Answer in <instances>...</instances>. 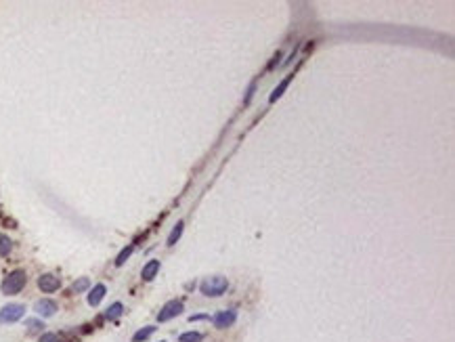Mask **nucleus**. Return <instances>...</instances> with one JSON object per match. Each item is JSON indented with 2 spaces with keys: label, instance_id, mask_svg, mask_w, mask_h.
Instances as JSON below:
<instances>
[{
  "label": "nucleus",
  "instance_id": "obj_1",
  "mask_svg": "<svg viewBox=\"0 0 455 342\" xmlns=\"http://www.w3.org/2000/svg\"><path fill=\"white\" fill-rule=\"evenodd\" d=\"M25 284H28V275H25V271L23 269H15V271H11L2 279L0 290H2L4 296H15V294H19V292L23 290Z\"/></svg>",
  "mask_w": 455,
  "mask_h": 342
},
{
  "label": "nucleus",
  "instance_id": "obj_2",
  "mask_svg": "<svg viewBox=\"0 0 455 342\" xmlns=\"http://www.w3.org/2000/svg\"><path fill=\"white\" fill-rule=\"evenodd\" d=\"M199 290H202V294L204 296H208V298H218L229 290V279L220 277V275H216V277H208V279L202 281Z\"/></svg>",
  "mask_w": 455,
  "mask_h": 342
},
{
  "label": "nucleus",
  "instance_id": "obj_3",
  "mask_svg": "<svg viewBox=\"0 0 455 342\" xmlns=\"http://www.w3.org/2000/svg\"><path fill=\"white\" fill-rule=\"evenodd\" d=\"M25 315V305L11 303L0 308V324H15Z\"/></svg>",
  "mask_w": 455,
  "mask_h": 342
},
{
  "label": "nucleus",
  "instance_id": "obj_4",
  "mask_svg": "<svg viewBox=\"0 0 455 342\" xmlns=\"http://www.w3.org/2000/svg\"><path fill=\"white\" fill-rule=\"evenodd\" d=\"M183 311H185V306H183V303H180V300H170V303H166V305L162 306V311L158 313V321H159V324H166V321L178 317V315L183 313Z\"/></svg>",
  "mask_w": 455,
  "mask_h": 342
},
{
  "label": "nucleus",
  "instance_id": "obj_5",
  "mask_svg": "<svg viewBox=\"0 0 455 342\" xmlns=\"http://www.w3.org/2000/svg\"><path fill=\"white\" fill-rule=\"evenodd\" d=\"M237 321V311L235 308H229V311H218L212 317V324L218 327V330H227Z\"/></svg>",
  "mask_w": 455,
  "mask_h": 342
},
{
  "label": "nucleus",
  "instance_id": "obj_6",
  "mask_svg": "<svg viewBox=\"0 0 455 342\" xmlns=\"http://www.w3.org/2000/svg\"><path fill=\"white\" fill-rule=\"evenodd\" d=\"M38 288L44 294H52V292H57L59 288H61V279H59L57 275H52V273H44V275H40L38 277Z\"/></svg>",
  "mask_w": 455,
  "mask_h": 342
},
{
  "label": "nucleus",
  "instance_id": "obj_7",
  "mask_svg": "<svg viewBox=\"0 0 455 342\" xmlns=\"http://www.w3.org/2000/svg\"><path fill=\"white\" fill-rule=\"evenodd\" d=\"M34 311L40 315V317H52V315L57 313V303L55 300H51V298H42V300H38L36 303Z\"/></svg>",
  "mask_w": 455,
  "mask_h": 342
},
{
  "label": "nucleus",
  "instance_id": "obj_8",
  "mask_svg": "<svg viewBox=\"0 0 455 342\" xmlns=\"http://www.w3.org/2000/svg\"><path fill=\"white\" fill-rule=\"evenodd\" d=\"M105 294H107V288H105L103 284H97V286L88 292V298H86V300H88V305H90V306H99V303L103 300Z\"/></svg>",
  "mask_w": 455,
  "mask_h": 342
},
{
  "label": "nucleus",
  "instance_id": "obj_9",
  "mask_svg": "<svg viewBox=\"0 0 455 342\" xmlns=\"http://www.w3.org/2000/svg\"><path fill=\"white\" fill-rule=\"evenodd\" d=\"M158 271H159V260L151 258L149 263H147V265L143 267V271H140V277H143L145 281H151V279L158 275Z\"/></svg>",
  "mask_w": 455,
  "mask_h": 342
},
{
  "label": "nucleus",
  "instance_id": "obj_10",
  "mask_svg": "<svg viewBox=\"0 0 455 342\" xmlns=\"http://www.w3.org/2000/svg\"><path fill=\"white\" fill-rule=\"evenodd\" d=\"M292 78H294V76H287V78H283V80H281V82L275 86V89H273L271 97H269V103H275L277 99H281V97H283V92H285V89H287V86H290Z\"/></svg>",
  "mask_w": 455,
  "mask_h": 342
},
{
  "label": "nucleus",
  "instance_id": "obj_11",
  "mask_svg": "<svg viewBox=\"0 0 455 342\" xmlns=\"http://www.w3.org/2000/svg\"><path fill=\"white\" fill-rule=\"evenodd\" d=\"M183 229H185V223H183V220H178V223L172 227V231H170L168 239H166V244H168V246H175L176 241L180 239V235H183Z\"/></svg>",
  "mask_w": 455,
  "mask_h": 342
},
{
  "label": "nucleus",
  "instance_id": "obj_12",
  "mask_svg": "<svg viewBox=\"0 0 455 342\" xmlns=\"http://www.w3.org/2000/svg\"><path fill=\"white\" fill-rule=\"evenodd\" d=\"M153 332H156V325H147V327H143V330L135 332V336H132V342H143V340L149 338Z\"/></svg>",
  "mask_w": 455,
  "mask_h": 342
},
{
  "label": "nucleus",
  "instance_id": "obj_13",
  "mask_svg": "<svg viewBox=\"0 0 455 342\" xmlns=\"http://www.w3.org/2000/svg\"><path fill=\"white\" fill-rule=\"evenodd\" d=\"M132 252H135V244H128L122 252L118 254V258H116V267H122V265L126 263V260L130 258V254H132Z\"/></svg>",
  "mask_w": 455,
  "mask_h": 342
},
{
  "label": "nucleus",
  "instance_id": "obj_14",
  "mask_svg": "<svg viewBox=\"0 0 455 342\" xmlns=\"http://www.w3.org/2000/svg\"><path fill=\"white\" fill-rule=\"evenodd\" d=\"M122 313H124V306H122V303H113L109 308H107V313H105V319H118Z\"/></svg>",
  "mask_w": 455,
  "mask_h": 342
},
{
  "label": "nucleus",
  "instance_id": "obj_15",
  "mask_svg": "<svg viewBox=\"0 0 455 342\" xmlns=\"http://www.w3.org/2000/svg\"><path fill=\"white\" fill-rule=\"evenodd\" d=\"M90 288V279L88 277H80L78 281H73V286H71V292H76V294H80V292H86Z\"/></svg>",
  "mask_w": 455,
  "mask_h": 342
},
{
  "label": "nucleus",
  "instance_id": "obj_16",
  "mask_svg": "<svg viewBox=\"0 0 455 342\" xmlns=\"http://www.w3.org/2000/svg\"><path fill=\"white\" fill-rule=\"evenodd\" d=\"M13 250V241L6 235H0V256H9Z\"/></svg>",
  "mask_w": 455,
  "mask_h": 342
},
{
  "label": "nucleus",
  "instance_id": "obj_17",
  "mask_svg": "<svg viewBox=\"0 0 455 342\" xmlns=\"http://www.w3.org/2000/svg\"><path fill=\"white\" fill-rule=\"evenodd\" d=\"M202 334L199 332H185L178 336V342H202Z\"/></svg>",
  "mask_w": 455,
  "mask_h": 342
},
{
  "label": "nucleus",
  "instance_id": "obj_18",
  "mask_svg": "<svg viewBox=\"0 0 455 342\" xmlns=\"http://www.w3.org/2000/svg\"><path fill=\"white\" fill-rule=\"evenodd\" d=\"M25 325H28V332H30V334L42 332V327H44V324H42L40 319H28V321H25Z\"/></svg>",
  "mask_w": 455,
  "mask_h": 342
},
{
  "label": "nucleus",
  "instance_id": "obj_19",
  "mask_svg": "<svg viewBox=\"0 0 455 342\" xmlns=\"http://www.w3.org/2000/svg\"><path fill=\"white\" fill-rule=\"evenodd\" d=\"M254 92H256V82H252V84H250V89H247V92H245V99H244V105H250L252 97H254Z\"/></svg>",
  "mask_w": 455,
  "mask_h": 342
},
{
  "label": "nucleus",
  "instance_id": "obj_20",
  "mask_svg": "<svg viewBox=\"0 0 455 342\" xmlns=\"http://www.w3.org/2000/svg\"><path fill=\"white\" fill-rule=\"evenodd\" d=\"M38 342H59V338H57V334H42V338H40Z\"/></svg>",
  "mask_w": 455,
  "mask_h": 342
},
{
  "label": "nucleus",
  "instance_id": "obj_21",
  "mask_svg": "<svg viewBox=\"0 0 455 342\" xmlns=\"http://www.w3.org/2000/svg\"><path fill=\"white\" fill-rule=\"evenodd\" d=\"M281 57H283V55H281V51H277L275 55H273V61L269 63V68H266V70H273V68H275V65L279 63V59H281Z\"/></svg>",
  "mask_w": 455,
  "mask_h": 342
},
{
  "label": "nucleus",
  "instance_id": "obj_22",
  "mask_svg": "<svg viewBox=\"0 0 455 342\" xmlns=\"http://www.w3.org/2000/svg\"><path fill=\"white\" fill-rule=\"evenodd\" d=\"M199 319H208V315H191L189 321H199Z\"/></svg>",
  "mask_w": 455,
  "mask_h": 342
}]
</instances>
